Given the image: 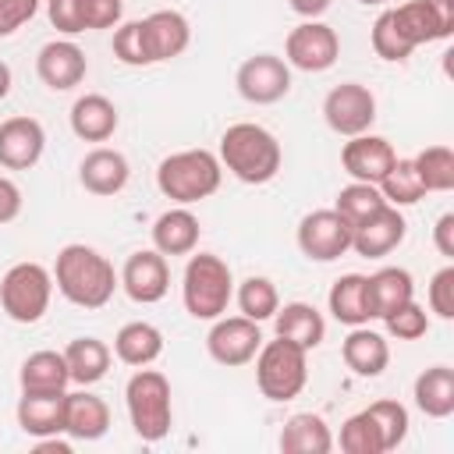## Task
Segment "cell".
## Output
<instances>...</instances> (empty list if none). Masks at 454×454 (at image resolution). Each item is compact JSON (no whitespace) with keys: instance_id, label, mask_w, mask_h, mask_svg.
Masks as SVG:
<instances>
[{"instance_id":"cell-1","label":"cell","mask_w":454,"mask_h":454,"mask_svg":"<svg viewBox=\"0 0 454 454\" xmlns=\"http://www.w3.org/2000/svg\"><path fill=\"white\" fill-rule=\"evenodd\" d=\"M53 284L57 291L78 305V309H103L114 291L121 287V277L114 270V262L96 252L92 245H82V241H71L57 252V262H53Z\"/></svg>"},{"instance_id":"cell-2","label":"cell","mask_w":454,"mask_h":454,"mask_svg":"<svg viewBox=\"0 0 454 454\" xmlns=\"http://www.w3.org/2000/svg\"><path fill=\"white\" fill-rule=\"evenodd\" d=\"M284 149L277 135L262 124L238 121L220 135V167H227L241 184H266L280 174Z\"/></svg>"},{"instance_id":"cell-3","label":"cell","mask_w":454,"mask_h":454,"mask_svg":"<svg viewBox=\"0 0 454 454\" xmlns=\"http://www.w3.org/2000/svg\"><path fill=\"white\" fill-rule=\"evenodd\" d=\"M220 181H223V167L220 156H213L209 149H181L160 160L156 167V188L177 206L209 199L220 188Z\"/></svg>"},{"instance_id":"cell-4","label":"cell","mask_w":454,"mask_h":454,"mask_svg":"<svg viewBox=\"0 0 454 454\" xmlns=\"http://www.w3.org/2000/svg\"><path fill=\"white\" fill-rule=\"evenodd\" d=\"M181 298H184V312L192 319H209V323L220 319L234 298L231 266L213 252L188 255V266L181 277Z\"/></svg>"},{"instance_id":"cell-5","label":"cell","mask_w":454,"mask_h":454,"mask_svg":"<svg viewBox=\"0 0 454 454\" xmlns=\"http://www.w3.org/2000/svg\"><path fill=\"white\" fill-rule=\"evenodd\" d=\"M124 404H128V419L138 440L156 443L170 433V419H174V404H170V380L160 369H138L128 387H124Z\"/></svg>"},{"instance_id":"cell-6","label":"cell","mask_w":454,"mask_h":454,"mask_svg":"<svg viewBox=\"0 0 454 454\" xmlns=\"http://www.w3.org/2000/svg\"><path fill=\"white\" fill-rule=\"evenodd\" d=\"M255 383L270 401H291L309 383V351L277 337L255 351Z\"/></svg>"},{"instance_id":"cell-7","label":"cell","mask_w":454,"mask_h":454,"mask_svg":"<svg viewBox=\"0 0 454 454\" xmlns=\"http://www.w3.org/2000/svg\"><path fill=\"white\" fill-rule=\"evenodd\" d=\"M53 298V273L43 262H14L0 277V309L14 323H39Z\"/></svg>"},{"instance_id":"cell-8","label":"cell","mask_w":454,"mask_h":454,"mask_svg":"<svg viewBox=\"0 0 454 454\" xmlns=\"http://www.w3.org/2000/svg\"><path fill=\"white\" fill-rule=\"evenodd\" d=\"M323 121L330 131H337L344 138L365 135L376 121V96L362 82H340L323 99Z\"/></svg>"},{"instance_id":"cell-9","label":"cell","mask_w":454,"mask_h":454,"mask_svg":"<svg viewBox=\"0 0 454 454\" xmlns=\"http://www.w3.org/2000/svg\"><path fill=\"white\" fill-rule=\"evenodd\" d=\"M284 57H287L291 67L309 71V74H319V71H330V67L337 64V57H340V39H337V32H333L326 21L305 18L298 28L287 32Z\"/></svg>"},{"instance_id":"cell-10","label":"cell","mask_w":454,"mask_h":454,"mask_svg":"<svg viewBox=\"0 0 454 454\" xmlns=\"http://www.w3.org/2000/svg\"><path fill=\"white\" fill-rule=\"evenodd\" d=\"M351 231L337 209H312L298 223V248L312 262H333L351 248Z\"/></svg>"},{"instance_id":"cell-11","label":"cell","mask_w":454,"mask_h":454,"mask_svg":"<svg viewBox=\"0 0 454 454\" xmlns=\"http://www.w3.org/2000/svg\"><path fill=\"white\" fill-rule=\"evenodd\" d=\"M259 348H262V330L248 316H220V319H213V326L206 333L209 358L227 365V369L248 365Z\"/></svg>"},{"instance_id":"cell-12","label":"cell","mask_w":454,"mask_h":454,"mask_svg":"<svg viewBox=\"0 0 454 454\" xmlns=\"http://www.w3.org/2000/svg\"><path fill=\"white\" fill-rule=\"evenodd\" d=\"M234 85H238L241 99H248L255 106H270L291 92V64L277 53H255L238 67Z\"/></svg>"},{"instance_id":"cell-13","label":"cell","mask_w":454,"mask_h":454,"mask_svg":"<svg viewBox=\"0 0 454 454\" xmlns=\"http://www.w3.org/2000/svg\"><path fill=\"white\" fill-rule=\"evenodd\" d=\"M117 277H121L124 294L138 305H156L170 291V266H167V255L156 252V248L131 252Z\"/></svg>"},{"instance_id":"cell-14","label":"cell","mask_w":454,"mask_h":454,"mask_svg":"<svg viewBox=\"0 0 454 454\" xmlns=\"http://www.w3.org/2000/svg\"><path fill=\"white\" fill-rule=\"evenodd\" d=\"M397 28L411 46L447 39L454 32V0H408L401 7H390Z\"/></svg>"},{"instance_id":"cell-15","label":"cell","mask_w":454,"mask_h":454,"mask_svg":"<svg viewBox=\"0 0 454 454\" xmlns=\"http://www.w3.org/2000/svg\"><path fill=\"white\" fill-rule=\"evenodd\" d=\"M85 71H89L85 50H82L78 43H71V39H53V43H46V46L39 50V57H35V74H39V82H43L46 89H53V92H67V89L82 85Z\"/></svg>"},{"instance_id":"cell-16","label":"cell","mask_w":454,"mask_h":454,"mask_svg":"<svg viewBox=\"0 0 454 454\" xmlns=\"http://www.w3.org/2000/svg\"><path fill=\"white\" fill-rule=\"evenodd\" d=\"M394 163H397L394 145L387 138H380V135H369V131L348 138L344 149H340V167L351 174V181L380 184Z\"/></svg>"},{"instance_id":"cell-17","label":"cell","mask_w":454,"mask_h":454,"mask_svg":"<svg viewBox=\"0 0 454 454\" xmlns=\"http://www.w3.org/2000/svg\"><path fill=\"white\" fill-rule=\"evenodd\" d=\"M408 234V220L401 216L397 206H383L372 216H365L362 223H355L351 231V248L365 259H383L390 255Z\"/></svg>"},{"instance_id":"cell-18","label":"cell","mask_w":454,"mask_h":454,"mask_svg":"<svg viewBox=\"0 0 454 454\" xmlns=\"http://www.w3.org/2000/svg\"><path fill=\"white\" fill-rule=\"evenodd\" d=\"M142 39H145V53H149V64H163V60H174L188 50L192 43V25L181 11H153L142 18Z\"/></svg>"},{"instance_id":"cell-19","label":"cell","mask_w":454,"mask_h":454,"mask_svg":"<svg viewBox=\"0 0 454 454\" xmlns=\"http://www.w3.org/2000/svg\"><path fill=\"white\" fill-rule=\"evenodd\" d=\"M46 149V131L35 117H7L0 124V167L28 170Z\"/></svg>"},{"instance_id":"cell-20","label":"cell","mask_w":454,"mask_h":454,"mask_svg":"<svg viewBox=\"0 0 454 454\" xmlns=\"http://www.w3.org/2000/svg\"><path fill=\"white\" fill-rule=\"evenodd\" d=\"M131 177V167H128V156L117 153V149H106V145H96L92 153H85V160L78 163V181L85 192L106 199V195H117L124 192Z\"/></svg>"},{"instance_id":"cell-21","label":"cell","mask_w":454,"mask_h":454,"mask_svg":"<svg viewBox=\"0 0 454 454\" xmlns=\"http://www.w3.org/2000/svg\"><path fill=\"white\" fill-rule=\"evenodd\" d=\"M64 401H67V390H21L18 426L35 440L60 436L64 433Z\"/></svg>"},{"instance_id":"cell-22","label":"cell","mask_w":454,"mask_h":454,"mask_svg":"<svg viewBox=\"0 0 454 454\" xmlns=\"http://www.w3.org/2000/svg\"><path fill=\"white\" fill-rule=\"evenodd\" d=\"M411 298H415V280L404 266H380L372 277H365V301H369L372 319L390 316L397 305Z\"/></svg>"},{"instance_id":"cell-23","label":"cell","mask_w":454,"mask_h":454,"mask_svg":"<svg viewBox=\"0 0 454 454\" xmlns=\"http://www.w3.org/2000/svg\"><path fill=\"white\" fill-rule=\"evenodd\" d=\"M340 358H344V365H348L355 376L372 380V376H380V372L387 369V362H390V344H387L383 333H376V330H369V326L362 323V326H351V333L344 337Z\"/></svg>"},{"instance_id":"cell-24","label":"cell","mask_w":454,"mask_h":454,"mask_svg":"<svg viewBox=\"0 0 454 454\" xmlns=\"http://www.w3.org/2000/svg\"><path fill=\"white\" fill-rule=\"evenodd\" d=\"M273 326H277V337H284V340H291V344H298L305 351L319 348L323 337H326V319L309 301H287V305H280L273 312Z\"/></svg>"},{"instance_id":"cell-25","label":"cell","mask_w":454,"mask_h":454,"mask_svg":"<svg viewBox=\"0 0 454 454\" xmlns=\"http://www.w3.org/2000/svg\"><path fill=\"white\" fill-rule=\"evenodd\" d=\"M117 124H121L117 106L103 92H85L71 106V131L82 142H106V138H114Z\"/></svg>"},{"instance_id":"cell-26","label":"cell","mask_w":454,"mask_h":454,"mask_svg":"<svg viewBox=\"0 0 454 454\" xmlns=\"http://www.w3.org/2000/svg\"><path fill=\"white\" fill-rule=\"evenodd\" d=\"M110 429V408L99 394L78 390L64 401V433L71 440H99Z\"/></svg>"},{"instance_id":"cell-27","label":"cell","mask_w":454,"mask_h":454,"mask_svg":"<svg viewBox=\"0 0 454 454\" xmlns=\"http://www.w3.org/2000/svg\"><path fill=\"white\" fill-rule=\"evenodd\" d=\"M199 216L184 206H174L153 223V248L163 255H192L199 245Z\"/></svg>"},{"instance_id":"cell-28","label":"cell","mask_w":454,"mask_h":454,"mask_svg":"<svg viewBox=\"0 0 454 454\" xmlns=\"http://www.w3.org/2000/svg\"><path fill=\"white\" fill-rule=\"evenodd\" d=\"M415 408L426 419H447L454 415V369L450 365H429L419 372L411 387Z\"/></svg>"},{"instance_id":"cell-29","label":"cell","mask_w":454,"mask_h":454,"mask_svg":"<svg viewBox=\"0 0 454 454\" xmlns=\"http://www.w3.org/2000/svg\"><path fill=\"white\" fill-rule=\"evenodd\" d=\"M280 450L284 454H330L333 450V433H330L323 415L298 411L280 429Z\"/></svg>"},{"instance_id":"cell-30","label":"cell","mask_w":454,"mask_h":454,"mask_svg":"<svg viewBox=\"0 0 454 454\" xmlns=\"http://www.w3.org/2000/svg\"><path fill=\"white\" fill-rule=\"evenodd\" d=\"M114 355L124 362V365H153L160 355H163V333L160 326L145 323V319H135V323H124L114 337Z\"/></svg>"},{"instance_id":"cell-31","label":"cell","mask_w":454,"mask_h":454,"mask_svg":"<svg viewBox=\"0 0 454 454\" xmlns=\"http://www.w3.org/2000/svg\"><path fill=\"white\" fill-rule=\"evenodd\" d=\"M64 358H67L71 380L82 383V387H92V383H99V380L106 376L114 351H110L106 340H99V337H74V340L64 348Z\"/></svg>"},{"instance_id":"cell-32","label":"cell","mask_w":454,"mask_h":454,"mask_svg":"<svg viewBox=\"0 0 454 454\" xmlns=\"http://www.w3.org/2000/svg\"><path fill=\"white\" fill-rule=\"evenodd\" d=\"M326 305L333 312L337 323L344 326H362L369 323V301H365V277L362 273H344L333 280L330 294H326Z\"/></svg>"},{"instance_id":"cell-33","label":"cell","mask_w":454,"mask_h":454,"mask_svg":"<svg viewBox=\"0 0 454 454\" xmlns=\"http://www.w3.org/2000/svg\"><path fill=\"white\" fill-rule=\"evenodd\" d=\"M21 390H67L71 372L64 351H32L18 369Z\"/></svg>"},{"instance_id":"cell-34","label":"cell","mask_w":454,"mask_h":454,"mask_svg":"<svg viewBox=\"0 0 454 454\" xmlns=\"http://www.w3.org/2000/svg\"><path fill=\"white\" fill-rule=\"evenodd\" d=\"M383 206H387V199H383L380 184H365V181L344 184V188L337 192V202H333V209H337L351 227L362 223L365 216H372V213L383 209Z\"/></svg>"},{"instance_id":"cell-35","label":"cell","mask_w":454,"mask_h":454,"mask_svg":"<svg viewBox=\"0 0 454 454\" xmlns=\"http://www.w3.org/2000/svg\"><path fill=\"white\" fill-rule=\"evenodd\" d=\"M238 309H241V316H248L255 323L273 319V312L280 309L277 284L270 277H245L238 287Z\"/></svg>"},{"instance_id":"cell-36","label":"cell","mask_w":454,"mask_h":454,"mask_svg":"<svg viewBox=\"0 0 454 454\" xmlns=\"http://www.w3.org/2000/svg\"><path fill=\"white\" fill-rule=\"evenodd\" d=\"M411 163H415L426 192H450L454 188V153L447 145H429Z\"/></svg>"},{"instance_id":"cell-37","label":"cell","mask_w":454,"mask_h":454,"mask_svg":"<svg viewBox=\"0 0 454 454\" xmlns=\"http://www.w3.org/2000/svg\"><path fill=\"white\" fill-rule=\"evenodd\" d=\"M380 192H383V199H387V206H415L422 195H426V188H422V181H419V170H415V163L411 160H397L390 170H387V177L380 181Z\"/></svg>"},{"instance_id":"cell-38","label":"cell","mask_w":454,"mask_h":454,"mask_svg":"<svg viewBox=\"0 0 454 454\" xmlns=\"http://www.w3.org/2000/svg\"><path fill=\"white\" fill-rule=\"evenodd\" d=\"M365 411H369V419L376 422V429L383 436V450H394V447L404 443V436H408V408L401 401L383 397V401H372Z\"/></svg>"},{"instance_id":"cell-39","label":"cell","mask_w":454,"mask_h":454,"mask_svg":"<svg viewBox=\"0 0 454 454\" xmlns=\"http://www.w3.org/2000/svg\"><path fill=\"white\" fill-rule=\"evenodd\" d=\"M340 450L344 454H387L383 450V436H380V429H376V422L369 419L365 408L358 415L344 419V426H340Z\"/></svg>"},{"instance_id":"cell-40","label":"cell","mask_w":454,"mask_h":454,"mask_svg":"<svg viewBox=\"0 0 454 454\" xmlns=\"http://www.w3.org/2000/svg\"><path fill=\"white\" fill-rule=\"evenodd\" d=\"M372 50H376V57H383V60H408L411 50H415V46L404 39V32L397 28L390 7L372 21Z\"/></svg>"},{"instance_id":"cell-41","label":"cell","mask_w":454,"mask_h":454,"mask_svg":"<svg viewBox=\"0 0 454 454\" xmlns=\"http://www.w3.org/2000/svg\"><path fill=\"white\" fill-rule=\"evenodd\" d=\"M383 323H387V333L397 337V340H419L429 330V316H426V309L415 298L397 305L390 316H383Z\"/></svg>"},{"instance_id":"cell-42","label":"cell","mask_w":454,"mask_h":454,"mask_svg":"<svg viewBox=\"0 0 454 454\" xmlns=\"http://www.w3.org/2000/svg\"><path fill=\"white\" fill-rule=\"evenodd\" d=\"M114 57L128 67H145L149 53H145V39H142V21H124L114 32Z\"/></svg>"},{"instance_id":"cell-43","label":"cell","mask_w":454,"mask_h":454,"mask_svg":"<svg viewBox=\"0 0 454 454\" xmlns=\"http://www.w3.org/2000/svg\"><path fill=\"white\" fill-rule=\"evenodd\" d=\"M124 18V0H82V32L85 28H117Z\"/></svg>"},{"instance_id":"cell-44","label":"cell","mask_w":454,"mask_h":454,"mask_svg":"<svg viewBox=\"0 0 454 454\" xmlns=\"http://www.w3.org/2000/svg\"><path fill=\"white\" fill-rule=\"evenodd\" d=\"M429 309L440 319H454V266L450 262L443 270H436L429 280Z\"/></svg>"},{"instance_id":"cell-45","label":"cell","mask_w":454,"mask_h":454,"mask_svg":"<svg viewBox=\"0 0 454 454\" xmlns=\"http://www.w3.org/2000/svg\"><path fill=\"white\" fill-rule=\"evenodd\" d=\"M46 18L57 32L78 35L82 32V0H46Z\"/></svg>"},{"instance_id":"cell-46","label":"cell","mask_w":454,"mask_h":454,"mask_svg":"<svg viewBox=\"0 0 454 454\" xmlns=\"http://www.w3.org/2000/svg\"><path fill=\"white\" fill-rule=\"evenodd\" d=\"M39 4L43 0H0V39L14 35L25 21H32Z\"/></svg>"},{"instance_id":"cell-47","label":"cell","mask_w":454,"mask_h":454,"mask_svg":"<svg viewBox=\"0 0 454 454\" xmlns=\"http://www.w3.org/2000/svg\"><path fill=\"white\" fill-rule=\"evenodd\" d=\"M21 213V188L11 177H0V227Z\"/></svg>"},{"instance_id":"cell-48","label":"cell","mask_w":454,"mask_h":454,"mask_svg":"<svg viewBox=\"0 0 454 454\" xmlns=\"http://www.w3.org/2000/svg\"><path fill=\"white\" fill-rule=\"evenodd\" d=\"M433 245H436L440 255L454 259V213H443V216L436 220V227H433Z\"/></svg>"},{"instance_id":"cell-49","label":"cell","mask_w":454,"mask_h":454,"mask_svg":"<svg viewBox=\"0 0 454 454\" xmlns=\"http://www.w3.org/2000/svg\"><path fill=\"white\" fill-rule=\"evenodd\" d=\"M287 4H291V11L301 14V18H319L333 0H287Z\"/></svg>"},{"instance_id":"cell-50","label":"cell","mask_w":454,"mask_h":454,"mask_svg":"<svg viewBox=\"0 0 454 454\" xmlns=\"http://www.w3.org/2000/svg\"><path fill=\"white\" fill-rule=\"evenodd\" d=\"M11 85H14V74H11V67H7L4 60H0V99H7Z\"/></svg>"},{"instance_id":"cell-51","label":"cell","mask_w":454,"mask_h":454,"mask_svg":"<svg viewBox=\"0 0 454 454\" xmlns=\"http://www.w3.org/2000/svg\"><path fill=\"white\" fill-rule=\"evenodd\" d=\"M358 4H387V0H358Z\"/></svg>"}]
</instances>
